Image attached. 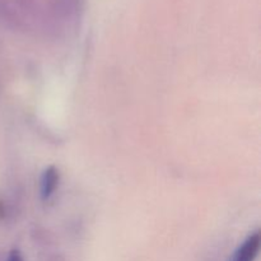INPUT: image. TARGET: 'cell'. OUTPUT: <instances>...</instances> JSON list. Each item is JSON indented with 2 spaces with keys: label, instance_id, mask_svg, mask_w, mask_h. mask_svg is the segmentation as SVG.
I'll return each mask as SVG.
<instances>
[{
  "label": "cell",
  "instance_id": "6da1fadb",
  "mask_svg": "<svg viewBox=\"0 0 261 261\" xmlns=\"http://www.w3.org/2000/svg\"><path fill=\"white\" fill-rule=\"evenodd\" d=\"M260 250V233L254 232L250 234L236 249L229 261H255Z\"/></svg>",
  "mask_w": 261,
  "mask_h": 261
},
{
  "label": "cell",
  "instance_id": "7a4b0ae2",
  "mask_svg": "<svg viewBox=\"0 0 261 261\" xmlns=\"http://www.w3.org/2000/svg\"><path fill=\"white\" fill-rule=\"evenodd\" d=\"M59 184V172L55 167L46 168L45 172L41 176L40 181V194L43 200H47L55 193Z\"/></svg>",
  "mask_w": 261,
  "mask_h": 261
},
{
  "label": "cell",
  "instance_id": "3957f363",
  "mask_svg": "<svg viewBox=\"0 0 261 261\" xmlns=\"http://www.w3.org/2000/svg\"><path fill=\"white\" fill-rule=\"evenodd\" d=\"M5 261H24V260H23L22 254H20L18 250H12V251L9 252V255H8L7 260Z\"/></svg>",
  "mask_w": 261,
  "mask_h": 261
}]
</instances>
